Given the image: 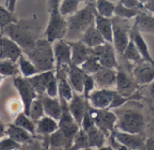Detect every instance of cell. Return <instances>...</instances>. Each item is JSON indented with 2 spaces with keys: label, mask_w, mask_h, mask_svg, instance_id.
Segmentation results:
<instances>
[{
  "label": "cell",
  "mask_w": 154,
  "mask_h": 150,
  "mask_svg": "<svg viewBox=\"0 0 154 150\" xmlns=\"http://www.w3.org/2000/svg\"><path fill=\"white\" fill-rule=\"evenodd\" d=\"M96 11L97 13L106 18L112 19L115 16V8H116V4H114L111 1L108 0H97L95 4Z\"/></svg>",
  "instance_id": "1f68e13d"
},
{
  "label": "cell",
  "mask_w": 154,
  "mask_h": 150,
  "mask_svg": "<svg viewBox=\"0 0 154 150\" xmlns=\"http://www.w3.org/2000/svg\"><path fill=\"white\" fill-rule=\"evenodd\" d=\"M151 94H152V95L153 96V98H154V82L152 84V87H151Z\"/></svg>",
  "instance_id": "91938a15"
},
{
  "label": "cell",
  "mask_w": 154,
  "mask_h": 150,
  "mask_svg": "<svg viewBox=\"0 0 154 150\" xmlns=\"http://www.w3.org/2000/svg\"><path fill=\"white\" fill-rule=\"evenodd\" d=\"M115 94L116 91L112 89L98 88L90 94L88 102L91 107L97 110L110 109L111 104L114 100Z\"/></svg>",
  "instance_id": "7c38bea8"
},
{
  "label": "cell",
  "mask_w": 154,
  "mask_h": 150,
  "mask_svg": "<svg viewBox=\"0 0 154 150\" xmlns=\"http://www.w3.org/2000/svg\"><path fill=\"white\" fill-rule=\"evenodd\" d=\"M116 88V91L119 94L125 97H131L135 94L138 85L133 76H130L123 70H117Z\"/></svg>",
  "instance_id": "5bb4252c"
},
{
  "label": "cell",
  "mask_w": 154,
  "mask_h": 150,
  "mask_svg": "<svg viewBox=\"0 0 154 150\" xmlns=\"http://www.w3.org/2000/svg\"><path fill=\"white\" fill-rule=\"evenodd\" d=\"M20 148V144L7 137L0 140V150H19Z\"/></svg>",
  "instance_id": "7dc6e473"
},
{
  "label": "cell",
  "mask_w": 154,
  "mask_h": 150,
  "mask_svg": "<svg viewBox=\"0 0 154 150\" xmlns=\"http://www.w3.org/2000/svg\"><path fill=\"white\" fill-rule=\"evenodd\" d=\"M23 54V50L16 42L5 35H0V60L17 62Z\"/></svg>",
  "instance_id": "4fadbf2b"
},
{
  "label": "cell",
  "mask_w": 154,
  "mask_h": 150,
  "mask_svg": "<svg viewBox=\"0 0 154 150\" xmlns=\"http://www.w3.org/2000/svg\"><path fill=\"white\" fill-rule=\"evenodd\" d=\"M131 39L134 41V43L135 44V46H136L141 57L143 58V61L154 65L153 58L152 57V55L150 53L148 44H147L146 40H144L142 32H140L138 30H136L135 28L133 27L132 32H131Z\"/></svg>",
  "instance_id": "603a6c76"
},
{
  "label": "cell",
  "mask_w": 154,
  "mask_h": 150,
  "mask_svg": "<svg viewBox=\"0 0 154 150\" xmlns=\"http://www.w3.org/2000/svg\"><path fill=\"white\" fill-rule=\"evenodd\" d=\"M13 83L20 96V100L23 103V113L28 116L31 104L34 100L38 98V94L35 92L34 88L32 86V85L29 83L27 78L23 77L22 76L13 77Z\"/></svg>",
  "instance_id": "ba28073f"
},
{
  "label": "cell",
  "mask_w": 154,
  "mask_h": 150,
  "mask_svg": "<svg viewBox=\"0 0 154 150\" xmlns=\"http://www.w3.org/2000/svg\"><path fill=\"white\" fill-rule=\"evenodd\" d=\"M92 55L97 58L103 68L118 69L116 51L113 43L106 41L104 44L92 49Z\"/></svg>",
  "instance_id": "9c48e42d"
},
{
  "label": "cell",
  "mask_w": 154,
  "mask_h": 150,
  "mask_svg": "<svg viewBox=\"0 0 154 150\" xmlns=\"http://www.w3.org/2000/svg\"><path fill=\"white\" fill-rule=\"evenodd\" d=\"M113 23V45L116 53L122 55L131 40V32L133 25L130 20L114 16Z\"/></svg>",
  "instance_id": "5b68a950"
},
{
  "label": "cell",
  "mask_w": 154,
  "mask_h": 150,
  "mask_svg": "<svg viewBox=\"0 0 154 150\" xmlns=\"http://www.w3.org/2000/svg\"><path fill=\"white\" fill-rule=\"evenodd\" d=\"M110 138H111V143H112V146H110V147L114 150H129L127 148H125V146L119 144L112 135L110 136Z\"/></svg>",
  "instance_id": "f907efd6"
},
{
  "label": "cell",
  "mask_w": 154,
  "mask_h": 150,
  "mask_svg": "<svg viewBox=\"0 0 154 150\" xmlns=\"http://www.w3.org/2000/svg\"><path fill=\"white\" fill-rule=\"evenodd\" d=\"M52 47L55 59V71L68 68L72 63L71 48L68 41L65 39L57 40Z\"/></svg>",
  "instance_id": "30bf717a"
},
{
  "label": "cell",
  "mask_w": 154,
  "mask_h": 150,
  "mask_svg": "<svg viewBox=\"0 0 154 150\" xmlns=\"http://www.w3.org/2000/svg\"><path fill=\"white\" fill-rule=\"evenodd\" d=\"M47 150H65L64 148H51V147H50Z\"/></svg>",
  "instance_id": "680465c9"
},
{
  "label": "cell",
  "mask_w": 154,
  "mask_h": 150,
  "mask_svg": "<svg viewBox=\"0 0 154 150\" xmlns=\"http://www.w3.org/2000/svg\"><path fill=\"white\" fill-rule=\"evenodd\" d=\"M96 83L95 80L93 78V76L91 75H88L85 74L84 76V82H83V92H82V95L83 97L88 101L90 94L95 91V87H96Z\"/></svg>",
  "instance_id": "7bdbcfd3"
},
{
  "label": "cell",
  "mask_w": 154,
  "mask_h": 150,
  "mask_svg": "<svg viewBox=\"0 0 154 150\" xmlns=\"http://www.w3.org/2000/svg\"><path fill=\"white\" fill-rule=\"evenodd\" d=\"M144 150H154V137H151L149 139H146Z\"/></svg>",
  "instance_id": "db71d44e"
},
{
  "label": "cell",
  "mask_w": 154,
  "mask_h": 150,
  "mask_svg": "<svg viewBox=\"0 0 154 150\" xmlns=\"http://www.w3.org/2000/svg\"><path fill=\"white\" fill-rule=\"evenodd\" d=\"M97 150H114L110 146H104L103 148H99V149Z\"/></svg>",
  "instance_id": "6f0895ef"
},
{
  "label": "cell",
  "mask_w": 154,
  "mask_h": 150,
  "mask_svg": "<svg viewBox=\"0 0 154 150\" xmlns=\"http://www.w3.org/2000/svg\"><path fill=\"white\" fill-rule=\"evenodd\" d=\"M67 41L71 48L72 64L80 67L90 56H92V49L87 46L80 40L75 41Z\"/></svg>",
  "instance_id": "e0dca14e"
},
{
  "label": "cell",
  "mask_w": 154,
  "mask_h": 150,
  "mask_svg": "<svg viewBox=\"0 0 154 150\" xmlns=\"http://www.w3.org/2000/svg\"><path fill=\"white\" fill-rule=\"evenodd\" d=\"M88 102L83 97L82 94L74 92L73 97L69 102V111L73 119L79 126L86 112H88Z\"/></svg>",
  "instance_id": "2e32d148"
},
{
  "label": "cell",
  "mask_w": 154,
  "mask_h": 150,
  "mask_svg": "<svg viewBox=\"0 0 154 150\" xmlns=\"http://www.w3.org/2000/svg\"><path fill=\"white\" fill-rule=\"evenodd\" d=\"M112 136L116 139V140L119 144L125 146L129 150H144L145 148L146 138L142 133L133 134V133H126L119 130H115Z\"/></svg>",
  "instance_id": "8fae6325"
},
{
  "label": "cell",
  "mask_w": 154,
  "mask_h": 150,
  "mask_svg": "<svg viewBox=\"0 0 154 150\" xmlns=\"http://www.w3.org/2000/svg\"><path fill=\"white\" fill-rule=\"evenodd\" d=\"M135 150H141V149H135Z\"/></svg>",
  "instance_id": "e7e4bbea"
},
{
  "label": "cell",
  "mask_w": 154,
  "mask_h": 150,
  "mask_svg": "<svg viewBox=\"0 0 154 150\" xmlns=\"http://www.w3.org/2000/svg\"><path fill=\"white\" fill-rule=\"evenodd\" d=\"M49 148V137H41L36 135L31 141L21 145L19 150H47Z\"/></svg>",
  "instance_id": "4dcf8cb0"
},
{
  "label": "cell",
  "mask_w": 154,
  "mask_h": 150,
  "mask_svg": "<svg viewBox=\"0 0 154 150\" xmlns=\"http://www.w3.org/2000/svg\"><path fill=\"white\" fill-rule=\"evenodd\" d=\"M132 99H136V97H134V95H133L131 97H125V96H123V95L119 94L116 91V94H115V96H114V100H113V102L111 104V106H110V109L109 110L122 107L124 104H125L128 101H130Z\"/></svg>",
  "instance_id": "bcb514c9"
},
{
  "label": "cell",
  "mask_w": 154,
  "mask_h": 150,
  "mask_svg": "<svg viewBox=\"0 0 154 150\" xmlns=\"http://www.w3.org/2000/svg\"><path fill=\"white\" fill-rule=\"evenodd\" d=\"M44 94L51 98L59 97V86H58V80L56 76L51 80V82L47 86Z\"/></svg>",
  "instance_id": "f6af8a7d"
},
{
  "label": "cell",
  "mask_w": 154,
  "mask_h": 150,
  "mask_svg": "<svg viewBox=\"0 0 154 150\" xmlns=\"http://www.w3.org/2000/svg\"><path fill=\"white\" fill-rule=\"evenodd\" d=\"M23 54L35 66L39 73L55 70L53 47L45 38H40L33 47Z\"/></svg>",
  "instance_id": "3957f363"
},
{
  "label": "cell",
  "mask_w": 154,
  "mask_h": 150,
  "mask_svg": "<svg viewBox=\"0 0 154 150\" xmlns=\"http://www.w3.org/2000/svg\"><path fill=\"white\" fill-rule=\"evenodd\" d=\"M18 18L14 15V13H11L5 6H3L0 4V30H3L5 26L10 23L16 22Z\"/></svg>",
  "instance_id": "60d3db41"
},
{
  "label": "cell",
  "mask_w": 154,
  "mask_h": 150,
  "mask_svg": "<svg viewBox=\"0 0 154 150\" xmlns=\"http://www.w3.org/2000/svg\"><path fill=\"white\" fill-rule=\"evenodd\" d=\"M96 13L95 4H86L82 9H79L74 14L66 17L68 32L65 40L69 41L79 40L84 32L95 24Z\"/></svg>",
  "instance_id": "7a4b0ae2"
},
{
  "label": "cell",
  "mask_w": 154,
  "mask_h": 150,
  "mask_svg": "<svg viewBox=\"0 0 154 150\" xmlns=\"http://www.w3.org/2000/svg\"><path fill=\"white\" fill-rule=\"evenodd\" d=\"M49 146L51 148H68V140L61 130L58 129L55 132L49 136Z\"/></svg>",
  "instance_id": "8d00e7d4"
},
{
  "label": "cell",
  "mask_w": 154,
  "mask_h": 150,
  "mask_svg": "<svg viewBox=\"0 0 154 150\" xmlns=\"http://www.w3.org/2000/svg\"><path fill=\"white\" fill-rule=\"evenodd\" d=\"M141 13H143V12L139 11V10L127 8V7L124 6L122 4H120L119 2L116 4V8H115V16L123 18V19H126V20H131L132 18H135Z\"/></svg>",
  "instance_id": "74e56055"
},
{
  "label": "cell",
  "mask_w": 154,
  "mask_h": 150,
  "mask_svg": "<svg viewBox=\"0 0 154 150\" xmlns=\"http://www.w3.org/2000/svg\"><path fill=\"white\" fill-rule=\"evenodd\" d=\"M5 136L20 145H23V144H25V143L31 141L32 140V138L34 137L31 133L26 131L25 130L16 126L14 123L6 124Z\"/></svg>",
  "instance_id": "d4e9b609"
},
{
  "label": "cell",
  "mask_w": 154,
  "mask_h": 150,
  "mask_svg": "<svg viewBox=\"0 0 154 150\" xmlns=\"http://www.w3.org/2000/svg\"><path fill=\"white\" fill-rule=\"evenodd\" d=\"M80 68L85 74L93 76L97 72H98L103 67L100 65V63L98 62L97 58L92 55L80 66Z\"/></svg>",
  "instance_id": "ab89813d"
},
{
  "label": "cell",
  "mask_w": 154,
  "mask_h": 150,
  "mask_svg": "<svg viewBox=\"0 0 154 150\" xmlns=\"http://www.w3.org/2000/svg\"><path fill=\"white\" fill-rule=\"evenodd\" d=\"M143 6H144V11L145 12L154 14V0L147 1L146 3L143 4Z\"/></svg>",
  "instance_id": "816d5d0a"
},
{
  "label": "cell",
  "mask_w": 154,
  "mask_h": 150,
  "mask_svg": "<svg viewBox=\"0 0 154 150\" xmlns=\"http://www.w3.org/2000/svg\"><path fill=\"white\" fill-rule=\"evenodd\" d=\"M5 130H6V124L0 122V140L5 136Z\"/></svg>",
  "instance_id": "11a10c76"
},
{
  "label": "cell",
  "mask_w": 154,
  "mask_h": 150,
  "mask_svg": "<svg viewBox=\"0 0 154 150\" xmlns=\"http://www.w3.org/2000/svg\"><path fill=\"white\" fill-rule=\"evenodd\" d=\"M121 56H123V58L127 62L134 63V64H136V65L143 61V58L141 57V55H140V53H139L135 44L132 40V39H131L129 44L127 45L126 49L125 50L124 53Z\"/></svg>",
  "instance_id": "836d02e7"
},
{
  "label": "cell",
  "mask_w": 154,
  "mask_h": 150,
  "mask_svg": "<svg viewBox=\"0 0 154 150\" xmlns=\"http://www.w3.org/2000/svg\"><path fill=\"white\" fill-rule=\"evenodd\" d=\"M59 129V122L47 115L35 122V133L37 136L49 137Z\"/></svg>",
  "instance_id": "cb8c5ba5"
},
{
  "label": "cell",
  "mask_w": 154,
  "mask_h": 150,
  "mask_svg": "<svg viewBox=\"0 0 154 150\" xmlns=\"http://www.w3.org/2000/svg\"><path fill=\"white\" fill-rule=\"evenodd\" d=\"M133 27L138 30L140 32H147L154 34V14L147 12L141 13L136 16Z\"/></svg>",
  "instance_id": "4316f807"
},
{
  "label": "cell",
  "mask_w": 154,
  "mask_h": 150,
  "mask_svg": "<svg viewBox=\"0 0 154 150\" xmlns=\"http://www.w3.org/2000/svg\"><path fill=\"white\" fill-rule=\"evenodd\" d=\"M1 35H5L16 42L23 51L31 50L41 37V26L36 17L18 20L1 30Z\"/></svg>",
  "instance_id": "6da1fadb"
},
{
  "label": "cell",
  "mask_w": 154,
  "mask_h": 150,
  "mask_svg": "<svg viewBox=\"0 0 154 150\" xmlns=\"http://www.w3.org/2000/svg\"><path fill=\"white\" fill-rule=\"evenodd\" d=\"M50 18L48 24L43 32L45 39L51 43H54L57 40H64L68 32L67 19L60 13V10L49 13Z\"/></svg>",
  "instance_id": "8992f818"
},
{
  "label": "cell",
  "mask_w": 154,
  "mask_h": 150,
  "mask_svg": "<svg viewBox=\"0 0 154 150\" xmlns=\"http://www.w3.org/2000/svg\"><path fill=\"white\" fill-rule=\"evenodd\" d=\"M0 35H1V30H0Z\"/></svg>",
  "instance_id": "be15d7a7"
},
{
  "label": "cell",
  "mask_w": 154,
  "mask_h": 150,
  "mask_svg": "<svg viewBox=\"0 0 154 150\" xmlns=\"http://www.w3.org/2000/svg\"><path fill=\"white\" fill-rule=\"evenodd\" d=\"M0 76L3 77H14L20 76L17 62H13L11 60H0Z\"/></svg>",
  "instance_id": "e575fe53"
},
{
  "label": "cell",
  "mask_w": 154,
  "mask_h": 150,
  "mask_svg": "<svg viewBox=\"0 0 154 150\" xmlns=\"http://www.w3.org/2000/svg\"><path fill=\"white\" fill-rule=\"evenodd\" d=\"M80 150H95V148H83V149Z\"/></svg>",
  "instance_id": "94428289"
},
{
  "label": "cell",
  "mask_w": 154,
  "mask_h": 150,
  "mask_svg": "<svg viewBox=\"0 0 154 150\" xmlns=\"http://www.w3.org/2000/svg\"><path fill=\"white\" fill-rule=\"evenodd\" d=\"M132 76L138 86L152 84L154 82V65L145 61L137 64L133 70Z\"/></svg>",
  "instance_id": "9a60e30c"
},
{
  "label": "cell",
  "mask_w": 154,
  "mask_h": 150,
  "mask_svg": "<svg viewBox=\"0 0 154 150\" xmlns=\"http://www.w3.org/2000/svg\"><path fill=\"white\" fill-rule=\"evenodd\" d=\"M85 73L79 66L70 64L67 68V77L70 86L75 93L82 94Z\"/></svg>",
  "instance_id": "ffe728a7"
},
{
  "label": "cell",
  "mask_w": 154,
  "mask_h": 150,
  "mask_svg": "<svg viewBox=\"0 0 154 150\" xmlns=\"http://www.w3.org/2000/svg\"><path fill=\"white\" fill-rule=\"evenodd\" d=\"M67 68H62L59 71H55L59 86V98H61L68 103L71 100L74 94V91L70 86L67 77Z\"/></svg>",
  "instance_id": "7402d4cb"
},
{
  "label": "cell",
  "mask_w": 154,
  "mask_h": 150,
  "mask_svg": "<svg viewBox=\"0 0 154 150\" xmlns=\"http://www.w3.org/2000/svg\"><path fill=\"white\" fill-rule=\"evenodd\" d=\"M79 0H62L60 6V13L64 17L70 16L79 11Z\"/></svg>",
  "instance_id": "f35d334b"
},
{
  "label": "cell",
  "mask_w": 154,
  "mask_h": 150,
  "mask_svg": "<svg viewBox=\"0 0 154 150\" xmlns=\"http://www.w3.org/2000/svg\"><path fill=\"white\" fill-rule=\"evenodd\" d=\"M88 112L96 126L106 137H110L116 130L117 115L109 109L97 110L90 105H88Z\"/></svg>",
  "instance_id": "52a82bcc"
},
{
  "label": "cell",
  "mask_w": 154,
  "mask_h": 150,
  "mask_svg": "<svg viewBox=\"0 0 154 150\" xmlns=\"http://www.w3.org/2000/svg\"><path fill=\"white\" fill-rule=\"evenodd\" d=\"M140 1H141V2H142L143 4H144V3H146L147 1H149V0H140Z\"/></svg>",
  "instance_id": "6125c7cd"
},
{
  "label": "cell",
  "mask_w": 154,
  "mask_h": 150,
  "mask_svg": "<svg viewBox=\"0 0 154 150\" xmlns=\"http://www.w3.org/2000/svg\"><path fill=\"white\" fill-rule=\"evenodd\" d=\"M62 0H47V10L49 13L60 10Z\"/></svg>",
  "instance_id": "681fc988"
},
{
  "label": "cell",
  "mask_w": 154,
  "mask_h": 150,
  "mask_svg": "<svg viewBox=\"0 0 154 150\" xmlns=\"http://www.w3.org/2000/svg\"><path fill=\"white\" fill-rule=\"evenodd\" d=\"M80 40L83 41L87 46H88L91 49H94V48H96L99 45H102L106 42L105 39L101 35V33L96 28L95 24L90 26L84 32Z\"/></svg>",
  "instance_id": "83f0119b"
},
{
  "label": "cell",
  "mask_w": 154,
  "mask_h": 150,
  "mask_svg": "<svg viewBox=\"0 0 154 150\" xmlns=\"http://www.w3.org/2000/svg\"><path fill=\"white\" fill-rule=\"evenodd\" d=\"M145 126L143 115L135 110H125L117 115L116 130L126 133H142Z\"/></svg>",
  "instance_id": "277c9868"
},
{
  "label": "cell",
  "mask_w": 154,
  "mask_h": 150,
  "mask_svg": "<svg viewBox=\"0 0 154 150\" xmlns=\"http://www.w3.org/2000/svg\"><path fill=\"white\" fill-rule=\"evenodd\" d=\"M80 2H84L86 4H96L97 0H79Z\"/></svg>",
  "instance_id": "9f6ffc18"
},
{
  "label": "cell",
  "mask_w": 154,
  "mask_h": 150,
  "mask_svg": "<svg viewBox=\"0 0 154 150\" xmlns=\"http://www.w3.org/2000/svg\"><path fill=\"white\" fill-rule=\"evenodd\" d=\"M95 26L101 33L106 42L113 43V23L112 19L103 17L96 13Z\"/></svg>",
  "instance_id": "484cf974"
},
{
  "label": "cell",
  "mask_w": 154,
  "mask_h": 150,
  "mask_svg": "<svg viewBox=\"0 0 154 150\" xmlns=\"http://www.w3.org/2000/svg\"><path fill=\"white\" fill-rule=\"evenodd\" d=\"M86 132H87L88 138L89 148L99 149L104 147L106 139L107 137L97 126H94L93 128L89 129Z\"/></svg>",
  "instance_id": "f1b7e54d"
},
{
  "label": "cell",
  "mask_w": 154,
  "mask_h": 150,
  "mask_svg": "<svg viewBox=\"0 0 154 150\" xmlns=\"http://www.w3.org/2000/svg\"><path fill=\"white\" fill-rule=\"evenodd\" d=\"M17 0H6L5 6V8H7L11 13H14L15 10V5H16Z\"/></svg>",
  "instance_id": "f5cc1de1"
},
{
  "label": "cell",
  "mask_w": 154,
  "mask_h": 150,
  "mask_svg": "<svg viewBox=\"0 0 154 150\" xmlns=\"http://www.w3.org/2000/svg\"><path fill=\"white\" fill-rule=\"evenodd\" d=\"M55 76H56L55 70H51V71L38 73L31 77H28L27 80L32 85V86L34 88L37 94L40 95V94H42L45 93L47 86L49 85L51 80Z\"/></svg>",
  "instance_id": "44dd1931"
},
{
  "label": "cell",
  "mask_w": 154,
  "mask_h": 150,
  "mask_svg": "<svg viewBox=\"0 0 154 150\" xmlns=\"http://www.w3.org/2000/svg\"><path fill=\"white\" fill-rule=\"evenodd\" d=\"M119 3L122 4L124 6H125L127 8H131V9H134V10H139V11H142V12H145L144 11L143 4L140 0H120Z\"/></svg>",
  "instance_id": "c3c4849f"
},
{
  "label": "cell",
  "mask_w": 154,
  "mask_h": 150,
  "mask_svg": "<svg viewBox=\"0 0 154 150\" xmlns=\"http://www.w3.org/2000/svg\"><path fill=\"white\" fill-rule=\"evenodd\" d=\"M96 86L101 89H110L112 86H116L117 70L112 68H102L98 72L92 76Z\"/></svg>",
  "instance_id": "d6986e66"
},
{
  "label": "cell",
  "mask_w": 154,
  "mask_h": 150,
  "mask_svg": "<svg viewBox=\"0 0 154 150\" xmlns=\"http://www.w3.org/2000/svg\"><path fill=\"white\" fill-rule=\"evenodd\" d=\"M38 99L42 102L45 115L59 122L62 114V106L60 98H51L45 94H42L38 95Z\"/></svg>",
  "instance_id": "ac0fdd59"
},
{
  "label": "cell",
  "mask_w": 154,
  "mask_h": 150,
  "mask_svg": "<svg viewBox=\"0 0 154 150\" xmlns=\"http://www.w3.org/2000/svg\"><path fill=\"white\" fill-rule=\"evenodd\" d=\"M17 64L19 67L20 74L22 75L23 77L28 78L39 73L35 66L31 62V60L27 58V57L24 54H23L19 58V59L17 60Z\"/></svg>",
  "instance_id": "f546056e"
},
{
  "label": "cell",
  "mask_w": 154,
  "mask_h": 150,
  "mask_svg": "<svg viewBox=\"0 0 154 150\" xmlns=\"http://www.w3.org/2000/svg\"><path fill=\"white\" fill-rule=\"evenodd\" d=\"M28 116L34 122H36L37 121H39L40 119H42L43 116H45V113H44V110H43L42 102L38 98L36 100H34L32 102V104H31Z\"/></svg>",
  "instance_id": "b9f144b4"
},
{
  "label": "cell",
  "mask_w": 154,
  "mask_h": 150,
  "mask_svg": "<svg viewBox=\"0 0 154 150\" xmlns=\"http://www.w3.org/2000/svg\"><path fill=\"white\" fill-rule=\"evenodd\" d=\"M6 109L12 117H16L18 114L23 112V105L21 100L12 99L6 104Z\"/></svg>",
  "instance_id": "ee69618b"
},
{
  "label": "cell",
  "mask_w": 154,
  "mask_h": 150,
  "mask_svg": "<svg viewBox=\"0 0 154 150\" xmlns=\"http://www.w3.org/2000/svg\"><path fill=\"white\" fill-rule=\"evenodd\" d=\"M87 148H89L88 134L84 130L80 128L76 136L74 137L69 148L67 150H80Z\"/></svg>",
  "instance_id": "d590c367"
},
{
  "label": "cell",
  "mask_w": 154,
  "mask_h": 150,
  "mask_svg": "<svg viewBox=\"0 0 154 150\" xmlns=\"http://www.w3.org/2000/svg\"><path fill=\"white\" fill-rule=\"evenodd\" d=\"M13 123L15 124L16 126L25 130L26 131L31 133L32 136H36V133H35V122L29 116H27L25 113L22 112V113L18 114L14 118Z\"/></svg>",
  "instance_id": "d6a6232c"
}]
</instances>
